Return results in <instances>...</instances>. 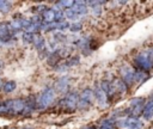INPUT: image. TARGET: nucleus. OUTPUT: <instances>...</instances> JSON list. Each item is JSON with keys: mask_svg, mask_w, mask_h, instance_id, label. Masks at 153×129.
Segmentation results:
<instances>
[{"mask_svg": "<svg viewBox=\"0 0 153 129\" xmlns=\"http://www.w3.org/2000/svg\"><path fill=\"white\" fill-rule=\"evenodd\" d=\"M16 87H17V82H16V81H13V80H7V81H5L4 85H2V91H4L5 93H12V92L16 90Z\"/></svg>", "mask_w": 153, "mask_h": 129, "instance_id": "f3484780", "label": "nucleus"}, {"mask_svg": "<svg viewBox=\"0 0 153 129\" xmlns=\"http://www.w3.org/2000/svg\"><path fill=\"white\" fill-rule=\"evenodd\" d=\"M131 62H133V67L135 69H141V70H145L148 73H151V70H153V60L149 56L147 50L140 51L136 55H134Z\"/></svg>", "mask_w": 153, "mask_h": 129, "instance_id": "f03ea898", "label": "nucleus"}, {"mask_svg": "<svg viewBox=\"0 0 153 129\" xmlns=\"http://www.w3.org/2000/svg\"><path fill=\"white\" fill-rule=\"evenodd\" d=\"M90 8L87 6V2L86 1H81V0H78V1H74V5L66 10L65 11V17H66V20H73V22H79V18L80 17H84L88 13Z\"/></svg>", "mask_w": 153, "mask_h": 129, "instance_id": "f257e3e1", "label": "nucleus"}, {"mask_svg": "<svg viewBox=\"0 0 153 129\" xmlns=\"http://www.w3.org/2000/svg\"><path fill=\"white\" fill-rule=\"evenodd\" d=\"M33 47L38 50V51H45L47 53V42L44 39V37L39 33H36L35 37H33V42H32Z\"/></svg>", "mask_w": 153, "mask_h": 129, "instance_id": "f8f14e48", "label": "nucleus"}, {"mask_svg": "<svg viewBox=\"0 0 153 129\" xmlns=\"http://www.w3.org/2000/svg\"><path fill=\"white\" fill-rule=\"evenodd\" d=\"M141 117L143 118V121H151L153 118V99H149L146 102Z\"/></svg>", "mask_w": 153, "mask_h": 129, "instance_id": "4468645a", "label": "nucleus"}, {"mask_svg": "<svg viewBox=\"0 0 153 129\" xmlns=\"http://www.w3.org/2000/svg\"><path fill=\"white\" fill-rule=\"evenodd\" d=\"M23 129H31V128H23Z\"/></svg>", "mask_w": 153, "mask_h": 129, "instance_id": "393cba45", "label": "nucleus"}, {"mask_svg": "<svg viewBox=\"0 0 153 129\" xmlns=\"http://www.w3.org/2000/svg\"><path fill=\"white\" fill-rule=\"evenodd\" d=\"M98 129H116V123L115 119L110 118H104L99 122V125L97 127Z\"/></svg>", "mask_w": 153, "mask_h": 129, "instance_id": "2eb2a0df", "label": "nucleus"}, {"mask_svg": "<svg viewBox=\"0 0 153 129\" xmlns=\"http://www.w3.org/2000/svg\"><path fill=\"white\" fill-rule=\"evenodd\" d=\"M56 98V91L53 86H47L43 91L37 96V110H45L48 109Z\"/></svg>", "mask_w": 153, "mask_h": 129, "instance_id": "7ed1b4c3", "label": "nucleus"}, {"mask_svg": "<svg viewBox=\"0 0 153 129\" xmlns=\"http://www.w3.org/2000/svg\"><path fill=\"white\" fill-rule=\"evenodd\" d=\"M82 30V23L81 22H73L69 25V31L72 32H79Z\"/></svg>", "mask_w": 153, "mask_h": 129, "instance_id": "412c9836", "label": "nucleus"}, {"mask_svg": "<svg viewBox=\"0 0 153 129\" xmlns=\"http://www.w3.org/2000/svg\"><path fill=\"white\" fill-rule=\"evenodd\" d=\"M147 99L145 97H134L128 102V115L130 117H136L140 118L142 116L145 105H146Z\"/></svg>", "mask_w": 153, "mask_h": 129, "instance_id": "39448f33", "label": "nucleus"}, {"mask_svg": "<svg viewBox=\"0 0 153 129\" xmlns=\"http://www.w3.org/2000/svg\"><path fill=\"white\" fill-rule=\"evenodd\" d=\"M118 78H121L129 87H133L135 84V78H134V68L133 66H129L127 63L121 64L118 68Z\"/></svg>", "mask_w": 153, "mask_h": 129, "instance_id": "0eeeda50", "label": "nucleus"}, {"mask_svg": "<svg viewBox=\"0 0 153 129\" xmlns=\"http://www.w3.org/2000/svg\"><path fill=\"white\" fill-rule=\"evenodd\" d=\"M147 51H148L149 56H151V57H152V60H153V48H149V49H148Z\"/></svg>", "mask_w": 153, "mask_h": 129, "instance_id": "5701e85b", "label": "nucleus"}, {"mask_svg": "<svg viewBox=\"0 0 153 129\" xmlns=\"http://www.w3.org/2000/svg\"><path fill=\"white\" fill-rule=\"evenodd\" d=\"M112 84H114L115 90H116V92H117L118 96H126V94H128L130 87H129L121 78H115V79H112Z\"/></svg>", "mask_w": 153, "mask_h": 129, "instance_id": "9b49d317", "label": "nucleus"}, {"mask_svg": "<svg viewBox=\"0 0 153 129\" xmlns=\"http://www.w3.org/2000/svg\"><path fill=\"white\" fill-rule=\"evenodd\" d=\"M93 93H94V100L97 103V105L100 109H106L110 105V102L108 99V96L105 94V92L100 88L99 85H96L93 88Z\"/></svg>", "mask_w": 153, "mask_h": 129, "instance_id": "9d476101", "label": "nucleus"}, {"mask_svg": "<svg viewBox=\"0 0 153 129\" xmlns=\"http://www.w3.org/2000/svg\"><path fill=\"white\" fill-rule=\"evenodd\" d=\"M67 63L71 67H74V66H78L80 63V55H72L67 59Z\"/></svg>", "mask_w": 153, "mask_h": 129, "instance_id": "6ab92c4d", "label": "nucleus"}, {"mask_svg": "<svg viewBox=\"0 0 153 129\" xmlns=\"http://www.w3.org/2000/svg\"><path fill=\"white\" fill-rule=\"evenodd\" d=\"M54 5H55V7H57L59 10L66 11V10L71 8V7L74 5V0H60V1L54 2Z\"/></svg>", "mask_w": 153, "mask_h": 129, "instance_id": "dca6fc26", "label": "nucleus"}, {"mask_svg": "<svg viewBox=\"0 0 153 129\" xmlns=\"http://www.w3.org/2000/svg\"><path fill=\"white\" fill-rule=\"evenodd\" d=\"M82 129H98V128L94 127V125H88V127H85V128H82Z\"/></svg>", "mask_w": 153, "mask_h": 129, "instance_id": "b1692460", "label": "nucleus"}, {"mask_svg": "<svg viewBox=\"0 0 153 129\" xmlns=\"http://www.w3.org/2000/svg\"><path fill=\"white\" fill-rule=\"evenodd\" d=\"M71 84H72V78L69 76V75H62V76H60L56 81H55V84H54V90L57 92V93H61V94H67L68 92H71L69 91V88H71Z\"/></svg>", "mask_w": 153, "mask_h": 129, "instance_id": "6e6552de", "label": "nucleus"}, {"mask_svg": "<svg viewBox=\"0 0 153 129\" xmlns=\"http://www.w3.org/2000/svg\"><path fill=\"white\" fill-rule=\"evenodd\" d=\"M99 86H100V88L105 92V94L108 96V99H109V102H110V104L114 102V100H116V98H117V92H116V90H115V86H114V84H112V80H110V79H103L100 82H99Z\"/></svg>", "mask_w": 153, "mask_h": 129, "instance_id": "1a4fd4ad", "label": "nucleus"}, {"mask_svg": "<svg viewBox=\"0 0 153 129\" xmlns=\"http://www.w3.org/2000/svg\"><path fill=\"white\" fill-rule=\"evenodd\" d=\"M36 33H29V32H23L22 33V39L25 44H32L33 42V37Z\"/></svg>", "mask_w": 153, "mask_h": 129, "instance_id": "aec40b11", "label": "nucleus"}, {"mask_svg": "<svg viewBox=\"0 0 153 129\" xmlns=\"http://www.w3.org/2000/svg\"><path fill=\"white\" fill-rule=\"evenodd\" d=\"M12 8V2L11 1H5V0H0V12L1 13H7L10 12Z\"/></svg>", "mask_w": 153, "mask_h": 129, "instance_id": "a211bd4d", "label": "nucleus"}, {"mask_svg": "<svg viewBox=\"0 0 153 129\" xmlns=\"http://www.w3.org/2000/svg\"><path fill=\"white\" fill-rule=\"evenodd\" d=\"M134 78H135V84H143V82H146L151 78V74L148 72L134 68Z\"/></svg>", "mask_w": 153, "mask_h": 129, "instance_id": "ddd939ff", "label": "nucleus"}, {"mask_svg": "<svg viewBox=\"0 0 153 129\" xmlns=\"http://www.w3.org/2000/svg\"><path fill=\"white\" fill-rule=\"evenodd\" d=\"M78 103H79V92L72 91L65 94L57 103L59 108L62 109L63 111L67 112H74L78 109Z\"/></svg>", "mask_w": 153, "mask_h": 129, "instance_id": "20e7f679", "label": "nucleus"}, {"mask_svg": "<svg viewBox=\"0 0 153 129\" xmlns=\"http://www.w3.org/2000/svg\"><path fill=\"white\" fill-rule=\"evenodd\" d=\"M94 100V93L91 87L84 88L81 92H79V103H78V110H87L92 106Z\"/></svg>", "mask_w": 153, "mask_h": 129, "instance_id": "423d86ee", "label": "nucleus"}, {"mask_svg": "<svg viewBox=\"0 0 153 129\" xmlns=\"http://www.w3.org/2000/svg\"><path fill=\"white\" fill-rule=\"evenodd\" d=\"M143 128V122L139 118L137 121H136V123L134 124V125H131L130 128H128V129H142Z\"/></svg>", "mask_w": 153, "mask_h": 129, "instance_id": "4be33fe9", "label": "nucleus"}]
</instances>
